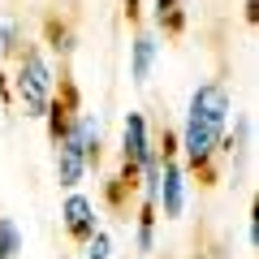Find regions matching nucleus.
Segmentation results:
<instances>
[{
    "mask_svg": "<svg viewBox=\"0 0 259 259\" xmlns=\"http://www.w3.org/2000/svg\"><path fill=\"white\" fill-rule=\"evenodd\" d=\"M246 22H250V26L259 22V0H246Z\"/></svg>",
    "mask_w": 259,
    "mask_h": 259,
    "instance_id": "obj_18",
    "label": "nucleus"
},
{
    "mask_svg": "<svg viewBox=\"0 0 259 259\" xmlns=\"http://www.w3.org/2000/svg\"><path fill=\"white\" fill-rule=\"evenodd\" d=\"M151 151V139H147V117L143 112H130L125 117V130H121V168L139 173L143 160Z\"/></svg>",
    "mask_w": 259,
    "mask_h": 259,
    "instance_id": "obj_5",
    "label": "nucleus"
},
{
    "mask_svg": "<svg viewBox=\"0 0 259 259\" xmlns=\"http://www.w3.org/2000/svg\"><path fill=\"white\" fill-rule=\"evenodd\" d=\"M156 156L160 160H168V156H177V134H173V130H160V143H156Z\"/></svg>",
    "mask_w": 259,
    "mask_h": 259,
    "instance_id": "obj_16",
    "label": "nucleus"
},
{
    "mask_svg": "<svg viewBox=\"0 0 259 259\" xmlns=\"http://www.w3.org/2000/svg\"><path fill=\"white\" fill-rule=\"evenodd\" d=\"M151 65H156V35L151 30H134V44H130V78L134 82H147Z\"/></svg>",
    "mask_w": 259,
    "mask_h": 259,
    "instance_id": "obj_9",
    "label": "nucleus"
},
{
    "mask_svg": "<svg viewBox=\"0 0 259 259\" xmlns=\"http://www.w3.org/2000/svg\"><path fill=\"white\" fill-rule=\"evenodd\" d=\"M156 203H151V199H143V207H139V250H156Z\"/></svg>",
    "mask_w": 259,
    "mask_h": 259,
    "instance_id": "obj_12",
    "label": "nucleus"
},
{
    "mask_svg": "<svg viewBox=\"0 0 259 259\" xmlns=\"http://www.w3.org/2000/svg\"><path fill=\"white\" fill-rule=\"evenodd\" d=\"M186 207V177L177 156L160 160V194H156V212H164V221H177Z\"/></svg>",
    "mask_w": 259,
    "mask_h": 259,
    "instance_id": "obj_4",
    "label": "nucleus"
},
{
    "mask_svg": "<svg viewBox=\"0 0 259 259\" xmlns=\"http://www.w3.org/2000/svg\"><path fill=\"white\" fill-rule=\"evenodd\" d=\"M112 255V238L104 229H95L91 238H87V259H108Z\"/></svg>",
    "mask_w": 259,
    "mask_h": 259,
    "instance_id": "obj_14",
    "label": "nucleus"
},
{
    "mask_svg": "<svg viewBox=\"0 0 259 259\" xmlns=\"http://www.w3.org/2000/svg\"><path fill=\"white\" fill-rule=\"evenodd\" d=\"M82 173H87V160H82V143H78V134L69 130V134H65V139L56 143V182L74 190V186L82 182Z\"/></svg>",
    "mask_w": 259,
    "mask_h": 259,
    "instance_id": "obj_7",
    "label": "nucleus"
},
{
    "mask_svg": "<svg viewBox=\"0 0 259 259\" xmlns=\"http://www.w3.org/2000/svg\"><path fill=\"white\" fill-rule=\"evenodd\" d=\"M78 87H74V78H69V69L61 74V91H52V100H48V112H44V121H48V139L52 143H61L65 134H69V125H74V117H78Z\"/></svg>",
    "mask_w": 259,
    "mask_h": 259,
    "instance_id": "obj_3",
    "label": "nucleus"
},
{
    "mask_svg": "<svg viewBox=\"0 0 259 259\" xmlns=\"http://www.w3.org/2000/svg\"><path fill=\"white\" fill-rule=\"evenodd\" d=\"M139 194V173H130V168H117V173L104 182V203L112 207L117 216L130 221V199Z\"/></svg>",
    "mask_w": 259,
    "mask_h": 259,
    "instance_id": "obj_8",
    "label": "nucleus"
},
{
    "mask_svg": "<svg viewBox=\"0 0 259 259\" xmlns=\"http://www.w3.org/2000/svg\"><path fill=\"white\" fill-rule=\"evenodd\" d=\"M5 52H13V56L22 52V35H18V22H0V56H5Z\"/></svg>",
    "mask_w": 259,
    "mask_h": 259,
    "instance_id": "obj_15",
    "label": "nucleus"
},
{
    "mask_svg": "<svg viewBox=\"0 0 259 259\" xmlns=\"http://www.w3.org/2000/svg\"><path fill=\"white\" fill-rule=\"evenodd\" d=\"M156 26L164 30L168 39H177L186 30V9H182V0H156Z\"/></svg>",
    "mask_w": 259,
    "mask_h": 259,
    "instance_id": "obj_10",
    "label": "nucleus"
},
{
    "mask_svg": "<svg viewBox=\"0 0 259 259\" xmlns=\"http://www.w3.org/2000/svg\"><path fill=\"white\" fill-rule=\"evenodd\" d=\"M18 100H22V108H26V117H44L48 112V100H52V91H56V78H52V65L44 61V52H39L35 44H26L18 52Z\"/></svg>",
    "mask_w": 259,
    "mask_h": 259,
    "instance_id": "obj_2",
    "label": "nucleus"
},
{
    "mask_svg": "<svg viewBox=\"0 0 259 259\" xmlns=\"http://www.w3.org/2000/svg\"><path fill=\"white\" fill-rule=\"evenodd\" d=\"M233 104L221 82H203L190 95V112H186V130L177 139V151H186V164L203 186H216V143L225 134Z\"/></svg>",
    "mask_w": 259,
    "mask_h": 259,
    "instance_id": "obj_1",
    "label": "nucleus"
},
{
    "mask_svg": "<svg viewBox=\"0 0 259 259\" xmlns=\"http://www.w3.org/2000/svg\"><path fill=\"white\" fill-rule=\"evenodd\" d=\"M61 221H65V233H69L74 242H82V246H87V238L100 229V221H95V203L87 199V194H69V199H65Z\"/></svg>",
    "mask_w": 259,
    "mask_h": 259,
    "instance_id": "obj_6",
    "label": "nucleus"
},
{
    "mask_svg": "<svg viewBox=\"0 0 259 259\" xmlns=\"http://www.w3.org/2000/svg\"><path fill=\"white\" fill-rule=\"evenodd\" d=\"M18 250H22L18 225H13L9 216H0V259H18Z\"/></svg>",
    "mask_w": 259,
    "mask_h": 259,
    "instance_id": "obj_13",
    "label": "nucleus"
},
{
    "mask_svg": "<svg viewBox=\"0 0 259 259\" xmlns=\"http://www.w3.org/2000/svg\"><path fill=\"white\" fill-rule=\"evenodd\" d=\"M194 259H207V255H194Z\"/></svg>",
    "mask_w": 259,
    "mask_h": 259,
    "instance_id": "obj_19",
    "label": "nucleus"
},
{
    "mask_svg": "<svg viewBox=\"0 0 259 259\" xmlns=\"http://www.w3.org/2000/svg\"><path fill=\"white\" fill-rule=\"evenodd\" d=\"M44 39H48V48H52L56 56H69V52H74V30L65 26L61 18H48L44 22Z\"/></svg>",
    "mask_w": 259,
    "mask_h": 259,
    "instance_id": "obj_11",
    "label": "nucleus"
},
{
    "mask_svg": "<svg viewBox=\"0 0 259 259\" xmlns=\"http://www.w3.org/2000/svg\"><path fill=\"white\" fill-rule=\"evenodd\" d=\"M139 9H143L139 0H125V18H130V26H139Z\"/></svg>",
    "mask_w": 259,
    "mask_h": 259,
    "instance_id": "obj_17",
    "label": "nucleus"
}]
</instances>
